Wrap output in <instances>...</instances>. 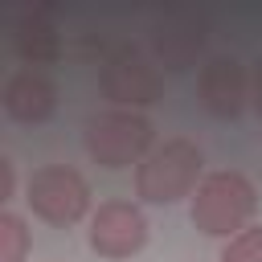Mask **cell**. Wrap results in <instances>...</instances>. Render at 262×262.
Masks as SVG:
<instances>
[{
	"label": "cell",
	"mask_w": 262,
	"mask_h": 262,
	"mask_svg": "<svg viewBox=\"0 0 262 262\" xmlns=\"http://www.w3.org/2000/svg\"><path fill=\"white\" fill-rule=\"evenodd\" d=\"M258 213V188L246 172H209L196 192H192V205H188V217L192 225L205 233V237H237L242 229H250Z\"/></svg>",
	"instance_id": "obj_1"
},
{
	"label": "cell",
	"mask_w": 262,
	"mask_h": 262,
	"mask_svg": "<svg viewBox=\"0 0 262 262\" xmlns=\"http://www.w3.org/2000/svg\"><path fill=\"white\" fill-rule=\"evenodd\" d=\"M201 168H205V156L192 139H184V135L164 139L135 168V196L147 205H176L196 192V184L205 180Z\"/></svg>",
	"instance_id": "obj_2"
},
{
	"label": "cell",
	"mask_w": 262,
	"mask_h": 262,
	"mask_svg": "<svg viewBox=\"0 0 262 262\" xmlns=\"http://www.w3.org/2000/svg\"><path fill=\"white\" fill-rule=\"evenodd\" d=\"M82 147L86 156L106 168V172H119V168H139L151 147H156V127L135 115V111H102V115H90L86 127H82Z\"/></svg>",
	"instance_id": "obj_3"
},
{
	"label": "cell",
	"mask_w": 262,
	"mask_h": 262,
	"mask_svg": "<svg viewBox=\"0 0 262 262\" xmlns=\"http://www.w3.org/2000/svg\"><path fill=\"white\" fill-rule=\"evenodd\" d=\"M98 86L102 94L119 106V111H135V106H151L164 98V70L139 49V45H111L98 70Z\"/></svg>",
	"instance_id": "obj_4"
},
{
	"label": "cell",
	"mask_w": 262,
	"mask_h": 262,
	"mask_svg": "<svg viewBox=\"0 0 262 262\" xmlns=\"http://www.w3.org/2000/svg\"><path fill=\"white\" fill-rule=\"evenodd\" d=\"M25 201L41 221L66 229V225H78L90 213V180L70 164H45L29 176Z\"/></svg>",
	"instance_id": "obj_5"
},
{
	"label": "cell",
	"mask_w": 262,
	"mask_h": 262,
	"mask_svg": "<svg viewBox=\"0 0 262 262\" xmlns=\"http://www.w3.org/2000/svg\"><path fill=\"white\" fill-rule=\"evenodd\" d=\"M90 250L98 258H111V262H123V258H135L143 246H147V221L139 213V205L131 201H106L90 213Z\"/></svg>",
	"instance_id": "obj_6"
},
{
	"label": "cell",
	"mask_w": 262,
	"mask_h": 262,
	"mask_svg": "<svg viewBox=\"0 0 262 262\" xmlns=\"http://www.w3.org/2000/svg\"><path fill=\"white\" fill-rule=\"evenodd\" d=\"M196 94H201V106L213 115V119H237L250 102V70L237 61V57H209L201 66V78H196Z\"/></svg>",
	"instance_id": "obj_7"
},
{
	"label": "cell",
	"mask_w": 262,
	"mask_h": 262,
	"mask_svg": "<svg viewBox=\"0 0 262 262\" xmlns=\"http://www.w3.org/2000/svg\"><path fill=\"white\" fill-rule=\"evenodd\" d=\"M0 106H4V115L12 123L41 127L57 111V86L41 70H12L8 82H4V90H0Z\"/></svg>",
	"instance_id": "obj_8"
},
{
	"label": "cell",
	"mask_w": 262,
	"mask_h": 262,
	"mask_svg": "<svg viewBox=\"0 0 262 262\" xmlns=\"http://www.w3.org/2000/svg\"><path fill=\"white\" fill-rule=\"evenodd\" d=\"M205 49V25L196 16H164L151 29V61L168 74H180Z\"/></svg>",
	"instance_id": "obj_9"
},
{
	"label": "cell",
	"mask_w": 262,
	"mask_h": 262,
	"mask_svg": "<svg viewBox=\"0 0 262 262\" xmlns=\"http://www.w3.org/2000/svg\"><path fill=\"white\" fill-rule=\"evenodd\" d=\"M8 41H12V53L25 61V70H41L61 57V33L49 20V12H25L12 25Z\"/></svg>",
	"instance_id": "obj_10"
},
{
	"label": "cell",
	"mask_w": 262,
	"mask_h": 262,
	"mask_svg": "<svg viewBox=\"0 0 262 262\" xmlns=\"http://www.w3.org/2000/svg\"><path fill=\"white\" fill-rule=\"evenodd\" d=\"M29 250H33V233H29L25 217L0 213V262H25Z\"/></svg>",
	"instance_id": "obj_11"
},
{
	"label": "cell",
	"mask_w": 262,
	"mask_h": 262,
	"mask_svg": "<svg viewBox=\"0 0 262 262\" xmlns=\"http://www.w3.org/2000/svg\"><path fill=\"white\" fill-rule=\"evenodd\" d=\"M221 262H262V225L242 229L221 246Z\"/></svg>",
	"instance_id": "obj_12"
},
{
	"label": "cell",
	"mask_w": 262,
	"mask_h": 262,
	"mask_svg": "<svg viewBox=\"0 0 262 262\" xmlns=\"http://www.w3.org/2000/svg\"><path fill=\"white\" fill-rule=\"evenodd\" d=\"M250 106L262 119V61H254V70H250Z\"/></svg>",
	"instance_id": "obj_13"
},
{
	"label": "cell",
	"mask_w": 262,
	"mask_h": 262,
	"mask_svg": "<svg viewBox=\"0 0 262 262\" xmlns=\"http://www.w3.org/2000/svg\"><path fill=\"white\" fill-rule=\"evenodd\" d=\"M8 196H12V160L0 156V201H8Z\"/></svg>",
	"instance_id": "obj_14"
}]
</instances>
